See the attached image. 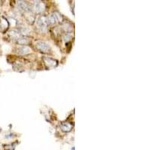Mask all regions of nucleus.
Returning a JSON list of instances; mask_svg holds the SVG:
<instances>
[{
	"label": "nucleus",
	"mask_w": 150,
	"mask_h": 150,
	"mask_svg": "<svg viewBox=\"0 0 150 150\" xmlns=\"http://www.w3.org/2000/svg\"><path fill=\"white\" fill-rule=\"evenodd\" d=\"M30 52H31V49L26 46H23L17 50V53H19V54H21V55L28 54V53H29Z\"/></svg>",
	"instance_id": "39448f33"
},
{
	"label": "nucleus",
	"mask_w": 150,
	"mask_h": 150,
	"mask_svg": "<svg viewBox=\"0 0 150 150\" xmlns=\"http://www.w3.org/2000/svg\"><path fill=\"white\" fill-rule=\"evenodd\" d=\"M18 5H19V7L21 8L23 11H29V5H28L26 2H19Z\"/></svg>",
	"instance_id": "0eeeda50"
},
{
	"label": "nucleus",
	"mask_w": 150,
	"mask_h": 150,
	"mask_svg": "<svg viewBox=\"0 0 150 150\" xmlns=\"http://www.w3.org/2000/svg\"><path fill=\"white\" fill-rule=\"evenodd\" d=\"M34 10L36 13H41L45 10V5L41 2H35L34 3Z\"/></svg>",
	"instance_id": "7ed1b4c3"
},
{
	"label": "nucleus",
	"mask_w": 150,
	"mask_h": 150,
	"mask_svg": "<svg viewBox=\"0 0 150 150\" xmlns=\"http://www.w3.org/2000/svg\"><path fill=\"white\" fill-rule=\"evenodd\" d=\"M17 39H18L17 40V42H18V44H20V45H26L29 43V40H28L26 38H18Z\"/></svg>",
	"instance_id": "6e6552de"
},
{
	"label": "nucleus",
	"mask_w": 150,
	"mask_h": 150,
	"mask_svg": "<svg viewBox=\"0 0 150 150\" xmlns=\"http://www.w3.org/2000/svg\"><path fill=\"white\" fill-rule=\"evenodd\" d=\"M48 25L47 19V17H41L38 21V28L41 29V32H45L47 29V26Z\"/></svg>",
	"instance_id": "f257e3e1"
},
{
	"label": "nucleus",
	"mask_w": 150,
	"mask_h": 150,
	"mask_svg": "<svg viewBox=\"0 0 150 150\" xmlns=\"http://www.w3.org/2000/svg\"><path fill=\"white\" fill-rule=\"evenodd\" d=\"M62 131H65V132H68V131H70L71 130V125L69 123H62Z\"/></svg>",
	"instance_id": "423d86ee"
},
{
	"label": "nucleus",
	"mask_w": 150,
	"mask_h": 150,
	"mask_svg": "<svg viewBox=\"0 0 150 150\" xmlns=\"http://www.w3.org/2000/svg\"><path fill=\"white\" fill-rule=\"evenodd\" d=\"M10 35L13 38H18L19 37V33L18 32H17V31H14V30L11 31Z\"/></svg>",
	"instance_id": "1a4fd4ad"
},
{
	"label": "nucleus",
	"mask_w": 150,
	"mask_h": 150,
	"mask_svg": "<svg viewBox=\"0 0 150 150\" xmlns=\"http://www.w3.org/2000/svg\"><path fill=\"white\" fill-rule=\"evenodd\" d=\"M36 48L42 53H48L50 50V47L49 45L43 41H38L36 44Z\"/></svg>",
	"instance_id": "f03ea898"
},
{
	"label": "nucleus",
	"mask_w": 150,
	"mask_h": 150,
	"mask_svg": "<svg viewBox=\"0 0 150 150\" xmlns=\"http://www.w3.org/2000/svg\"><path fill=\"white\" fill-rule=\"evenodd\" d=\"M44 61H45V63L48 68H50V67H55L57 65V62L54 59H52L50 58H44Z\"/></svg>",
	"instance_id": "20e7f679"
}]
</instances>
